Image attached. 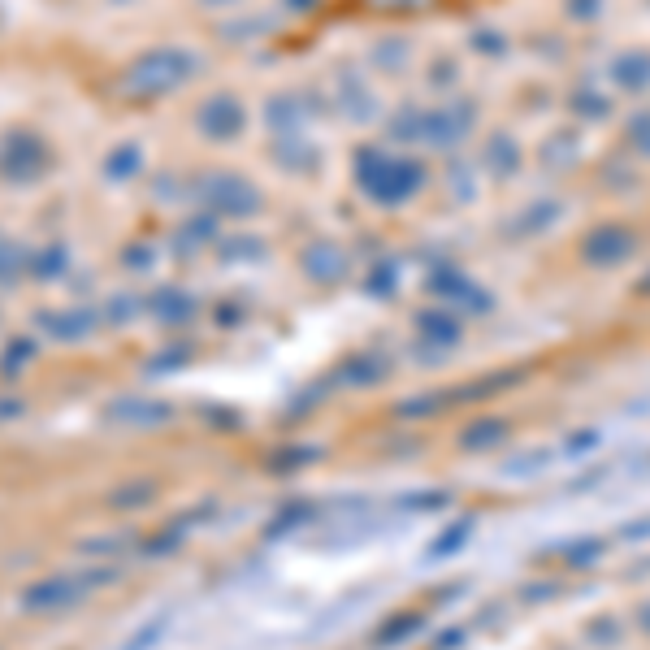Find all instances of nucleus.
I'll list each match as a JSON object with an SVG mask.
<instances>
[{
	"mask_svg": "<svg viewBox=\"0 0 650 650\" xmlns=\"http://www.w3.org/2000/svg\"><path fill=\"white\" fill-rule=\"evenodd\" d=\"M70 594H74L70 581H44V585H35V590L26 594V607H57V603H65Z\"/></svg>",
	"mask_w": 650,
	"mask_h": 650,
	"instance_id": "nucleus-1",
	"label": "nucleus"
}]
</instances>
